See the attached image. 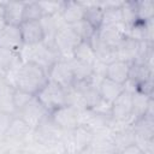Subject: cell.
I'll list each match as a JSON object with an SVG mask.
<instances>
[{
  "mask_svg": "<svg viewBox=\"0 0 154 154\" xmlns=\"http://www.w3.org/2000/svg\"><path fill=\"white\" fill-rule=\"evenodd\" d=\"M152 100H153V97L146 96L138 91L132 93V114L135 116V118H138V117L146 114Z\"/></svg>",
  "mask_w": 154,
  "mask_h": 154,
  "instance_id": "484cf974",
  "label": "cell"
},
{
  "mask_svg": "<svg viewBox=\"0 0 154 154\" xmlns=\"http://www.w3.org/2000/svg\"><path fill=\"white\" fill-rule=\"evenodd\" d=\"M72 58L78 60V61L87 63V64H90V65H93L94 61L96 60V57H95V53H94V49H93L90 42L89 41H83V40H81L76 45V47L73 48Z\"/></svg>",
  "mask_w": 154,
  "mask_h": 154,
  "instance_id": "44dd1931",
  "label": "cell"
},
{
  "mask_svg": "<svg viewBox=\"0 0 154 154\" xmlns=\"http://www.w3.org/2000/svg\"><path fill=\"white\" fill-rule=\"evenodd\" d=\"M5 26H6V22H5V19H4V16L0 14V31H1Z\"/></svg>",
  "mask_w": 154,
  "mask_h": 154,
  "instance_id": "e575fe53",
  "label": "cell"
},
{
  "mask_svg": "<svg viewBox=\"0 0 154 154\" xmlns=\"http://www.w3.org/2000/svg\"><path fill=\"white\" fill-rule=\"evenodd\" d=\"M112 142L116 148V152L119 154L125 148L135 144V134L131 130V128L116 131L112 135Z\"/></svg>",
  "mask_w": 154,
  "mask_h": 154,
  "instance_id": "7402d4cb",
  "label": "cell"
},
{
  "mask_svg": "<svg viewBox=\"0 0 154 154\" xmlns=\"http://www.w3.org/2000/svg\"><path fill=\"white\" fill-rule=\"evenodd\" d=\"M51 122L63 131H71L79 125V111L70 105H64L49 113Z\"/></svg>",
  "mask_w": 154,
  "mask_h": 154,
  "instance_id": "5b68a950",
  "label": "cell"
},
{
  "mask_svg": "<svg viewBox=\"0 0 154 154\" xmlns=\"http://www.w3.org/2000/svg\"><path fill=\"white\" fill-rule=\"evenodd\" d=\"M135 91H138V93H141V94H143L146 96L153 97V78L137 84Z\"/></svg>",
  "mask_w": 154,
  "mask_h": 154,
  "instance_id": "1f68e13d",
  "label": "cell"
},
{
  "mask_svg": "<svg viewBox=\"0 0 154 154\" xmlns=\"http://www.w3.org/2000/svg\"><path fill=\"white\" fill-rule=\"evenodd\" d=\"M72 28L75 29V31L78 35V37L81 40H83V41H89L94 36V34L96 32V30L88 22H85L84 19H82V20L77 22L76 24H73Z\"/></svg>",
  "mask_w": 154,
  "mask_h": 154,
  "instance_id": "f546056e",
  "label": "cell"
},
{
  "mask_svg": "<svg viewBox=\"0 0 154 154\" xmlns=\"http://www.w3.org/2000/svg\"><path fill=\"white\" fill-rule=\"evenodd\" d=\"M16 116L20 117L24 122H26L30 128L34 130L35 128H37L45 119L48 118L49 113L45 109V107L37 101V99L34 96V99L26 105L24 106L20 111H18L16 113Z\"/></svg>",
  "mask_w": 154,
  "mask_h": 154,
  "instance_id": "52a82bcc",
  "label": "cell"
},
{
  "mask_svg": "<svg viewBox=\"0 0 154 154\" xmlns=\"http://www.w3.org/2000/svg\"><path fill=\"white\" fill-rule=\"evenodd\" d=\"M138 46L140 42L136 41L135 38L126 36L116 48V54H117V59L118 60H123L126 61L129 64L134 63L137 58V53H138Z\"/></svg>",
  "mask_w": 154,
  "mask_h": 154,
  "instance_id": "4fadbf2b",
  "label": "cell"
},
{
  "mask_svg": "<svg viewBox=\"0 0 154 154\" xmlns=\"http://www.w3.org/2000/svg\"><path fill=\"white\" fill-rule=\"evenodd\" d=\"M32 99H34V95H31L24 90H20L18 88H14L13 93H12V103L16 109V113L18 111H20L24 106H26Z\"/></svg>",
  "mask_w": 154,
  "mask_h": 154,
  "instance_id": "f1b7e54d",
  "label": "cell"
},
{
  "mask_svg": "<svg viewBox=\"0 0 154 154\" xmlns=\"http://www.w3.org/2000/svg\"><path fill=\"white\" fill-rule=\"evenodd\" d=\"M129 70H130V64L123 60H114L109 63L106 67V78L119 83V84H125L129 78Z\"/></svg>",
  "mask_w": 154,
  "mask_h": 154,
  "instance_id": "9a60e30c",
  "label": "cell"
},
{
  "mask_svg": "<svg viewBox=\"0 0 154 154\" xmlns=\"http://www.w3.org/2000/svg\"><path fill=\"white\" fill-rule=\"evenodd\" d=\"M65 131L57 128L49 119V116L47 119H45L37 128L32 130V140L41 144L47 150H53L55 147H58L61 143L63 135Z\"/></svg>",
  "mask_w": 154,
  "mask_h": 154,
  "instance_id": "7a4b0ae2",
  "label": "cell"
},
{
  "mask_svg": "<svg viewBox=\"0 0 154 154\" xmlns=\"http://www.w3.org/2000/svg\"><path fill=\"white\" fill-rule=\"evenodd\" d=\"M97 31V30H96ZM93 49H94V53H95V57H96V60L108 65L109 63L117 60V54H116V48H112L109 46H107L106 43H103L97 34L95 32L94 36L89 40Z\"/></svg>",
  "mask_w": 154,
  "mask_h": 154,
  "instance_id": "5bb4252c",
  "label": "cell"
},
{
  "mask_svg": "<svg viewBox=\"0 0 154 154\" xmlns=\"http://www.w3.org/2000/svg\"><path fill=\"white\" fill-rule=\"evenodd\" d=\"M120 10H122V22L129 29L137 22L136 12H135V1H123Z\"/></svg>",
  "mask_w": 154,
  "mask_h": 154,
  "instance_id": "4316f807",
  "label": "cell"
},
{
  "mask_svg": "<svg viewBox=\"0 0 154 154\" xmlns=\"http://www.w3.org/2000/svg\"><path fill=\"white\" fill-rule=\"evenodd\" d=\"M85 5L83 19L88 22L95 30H99L103 20V8L99 1H83Z\"/></svg>",
  "mask_w": 154,
  "mask_h": 154,
  "instance_id": "ac0fdd59",
  "label": "cell"
},
{
  "mask_svg": "<svg viewBox=\"0 0 154 154\" xmlns=\"http://www.w3.org/2000/svg\"><path fill=\"white\" fill-rule=\"evenodd\" d=\"M35 97L45 107V109L51 113L54 109L66 105V89L52 81H48L35 95Z\"/></svg>",
  "mask_w": 154,
  "mask_h": 154,
  "instance_id": "3957f363",
  "label": "cell"
},
{
  "mask_svg": "<svg viewBox=\"0 0 154 154\" xmlns=\"http://www.w3.org/2000/svg\"><path fill=\"white\" fill-rule=\"evenodd\" d=\"M81 41L78 35L76 34L72 25H63L58 29L57 35L54 37L53 47L58 52L61 59H71L72 52L76 45Z\"/></svg>",
  "mask_w": 154,
  "mask_h": 154,
  "instance_id": "277c9868",
  "label": "cell"
},
{
  "mask_svg": "<svg viewBox=\"0 0 154 154\" xmlns=\"http://www.w3.org/2000/svg\"><path fill=\"white\" fill-rule=\"evenodd\" d=\"M48 79L59 84L64 89L72 88L75 85V76L69 59H59L47 71Z\"/></svg>",
  "mask_w": 154,
  "mask_h": 154,
  "instance_id": "8992f818",
  "label": "cell"
},
{
  "mask_svg": "<svg viewBox=\"0 0 154 154\" xmlns=\"http://www.w3.org/2000/svg\"><path fill=\"white\" fill-rule=\"evenodd\" d=\"M85 5L83 1H64L60 16L65 24L73 25L83 19Z\"/></svg>",
  "mask_w": 154,
  "mask_h": 154,
  "instance_id": "7c38bea8",
  "label": "cell"
},
{
  "mask_svg": "<svg viewBox=\"0 0 154 154\" xmlns=\"http://www.w3.org/2000/svg\"><path fill=\"white\" fill-rule=\"evenodd\" d=\"M150 78H153V66H149L148 64H144V63H136V61L130 64L128 82L134 84L135 89L137 84L144 81H148Z\"/></svg>",
  "mask_w": 154,
  "mask_h": 154,
  "instance_id": "e0dca14e",
  "label": "cell"
},
{
  "mask_svg": "<svg viewBox=\"0 0 154 154\" xmlns=\"http://www.w3.org/2000/svg\"><path fill=\"white\" fill-rule=\"evenodd\" d=\"M97 89H99V94H100L101 99H103L107 102L112 103L125 90V87H124V84L116 83V82H113V81H111V79L105 77L100 82Z\"/></svg>",
  "mask_w": 154,
  "mask_h": 154,
  "instance_id": "ffe728a7",
  "label": "cell"
},
{
  "mask_svg": "<svg viewBox=\"0 0 154 154\" xmlns=\"http://www.w3.org/2000/svg\"><path fill=\"white\" fill-rule=\"evenodd\" d=\"M22 47L23 41L19 26L6 24V26L0 31V48L11 52H19Z\"/></svg>",
  "mask_w": 154,
  "mask_h": 154,
  "instance_id": "30bf717a",
  "label": "cell"
},
{
  "mask_svg": "<svg viewBox=\"0 0 154 154\" xmlns=\"http://www.w3.org/2000/svg\"><path fill=\"white\" fill-rule=\"evenodd\" d=\"M43 13L38 1H26L24 2L23 22L24 20H40Z\"/></svg>",
  "mask_w": 154,
  "mask_h": 154,
  "instance_id": "83f0119b",
  "label": "cell"
},
{
  "mask_svg": "<svg viewBox=\"0 0 154 154\" xmlns=\"http://www.w3.org/2000/svg\"><path fill=\"white\" fill-rule=\"evenodd\" d=\"M135 136L144 138H154V117L143 114L136 118L131 125Z\"/></svg>",
  "mask_w": 154,
  "mask_h": 154,
  "instance_id": "d6986e66",
  "label": "cell"
},
{
  "mask_svg": "<svg viewBox=\"0 0 154 154\" xmlns=\"http://www.w3.org/2000/svg\"><path fill=\"white\" fill-rule=\"evenodd\" d=\"M23 46H34L43 42V31L40 20H24L19 24Z\"/></svg>",
  "mask_w": 154,
  "mask_h": 154,
  "instance_id": "9c48e42d",
  "label": "cell"
},
{
  "mask_svg": "<svg viewBox=\"0 0 154 154\" xmlns=\"http://www.w3.org/2000/svg\"><path fill=\"white\" fill-rule=\"evenodd\" d=\"M135 12L137 22H147L154 19V2L150 0L135 1Z\"/></svg>",
  "mask_w": 154,
  "mask_h": 154,
  "instance_id": "d4e9b609",
  "label": "cell"
},
{
  "mask_svg": "<svg viewBox=\"0 0 154 154\" xmlns=\"http://www.w3.org/2000/svg\"><path fill=\"white\" fill-rule=\"evenodd\" d=\"M23 11H24L23 1H5L2 16L6 24L19 26V24L23 22Z\"/></svg>",
  "mask_w": 154,
  "mask_h": 154,
  "instance_id": "2e32d148",
  "label": "cell"
},
{
  "mask_svg": "<svg viewBox=\"0 0 154 154\" xmlns=\"http://www.w3.org/2000/svg\"><path fill=\"white\" fill-rule=\"evenodd\" d=\"M40 23L43 31V43L49 47H53L54 37L59 29L54 16H42V18L40 19Z\"/></svg>",
  "mask_w": 154,
  "mask_h": 154,
  "instance_id": "603a6c76",
  "label": "cell"
},
{
  "mask_svg": "<svg viewBox=\"0 0 154 154\" xmlns=\"http://www.w3.org/2000/svg\"><path fill=\"white\" fill-rule=\"evenodd\" d=\"M32 134V129L30 128V125L24 122L20 117L18 116H14L10 123V126L6 131V136L17 141V142H20V143H25V141L31 136Z\"/></svg>",
  "mask_w": 154,
  "mask_h": 154,
  "instance_id": "8fae6325",
  "label": "cell"
},
{
  "mask_svg": "<svg viewBox=\"0 0 154 154\" xmlns=\"http://www.w3.org/2000/svg\"><path fill=\"white\" fill-rule=\"evenodd\" d=\"M14 116L0 111V136H4L10 126V123Z\"/></svg>",
  "mask_w": 154,
  "mask_h": 154,
  "instance_id": "d6a6232c",
  "label": "cell"
},
{
  "mask_svg": "<svg viewBox=\"0 0 154 154\" xmlns=\"http://www.w3.org/2000/svg\"><path fill=\"white\" fill-rule=\"evenodd\" d=\"M43 16H55L61 12L64 1H38Z\"/></svg>",
  "mask_w": 154,
  "mask_h": 154,
  "instance_id": "4dcf8cb0",
  "label": "cell"
},
{
  "mask_svg": "<svg viewBox=\"0 0 154 154\" xmlns=\"http://www.w3.org/2000/svg\"><path fill=\"white\" fill-rule=\"evenodd\" d=\"M1 75H5V73H4V71H2L1 69H0V76H1Z\"/></svg>",
  "mask_w": 154,
  "mask_h": 154,
  "instance_id": "d590c367",
  "label": "cell"
},
{
  "mask_svg": "<svg viewBox=\"0 0 154 154\" xmlns=\"http://www.w3.org/2000/svg\"><path fill=\"white\" fill-rule=\"evenodd\" d=\"M48 81V73L42 66L32 61H24L17 72L16 88L35 96Z\"/></svg>",
  "mask_w": 154,
  "mask_h": 154,
  "instance_id": "6da1fadb",
  "label": "cell"
},
{
  "mask_svg": "<svg viewBox=\"0 0 154 154\" xmlns=\"http://www.w3.org/2000/svg\"><path fill=\"white\" fill-rule=\"evenodd\" d=\"M14 154H36V153H34V152H32V150H30V149L22 148V149H19L18 152H16Z\"/></svg>",
  "mask_w": 154,
  "mask_h": 154,
  "instance_id": "836d02e7",
  "label": "cell"
},
{
  "mask_svg": "<svg viewBox=\"0 0 154 154\" xmlns=\"http://www.w3.org/2000/svg\"><path fill=\"white\" fill-rule=\"evenodd\" d=\"M128 32H129V29L123 23L102 25L96 31L99 38L112 48H117L118 45L128 36Z\"/></svg>",
  "mask_w": 154,
  "mask_h": 154,
  "instance_id": "ba28073f",
  "label": "cell"
},
{
  "mask_svg": "<svg viewBox=\"0 0 154 154\" xmlns=\"http://www.w3.org/2000/svg\"><path fill=\"white\" fill-rule=\"evenodd\" d=\"M73 76H75V83L76 82H90L91 75H93V66L87 63L78 61L73 58L69 59Z\"/></svg>",
  "mask_w": 154,
  "mask_h": 154,
  "instance_id": "cb8c5ba5",
  "label": "cell"
}]
</instances>
